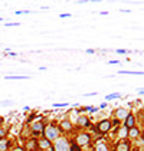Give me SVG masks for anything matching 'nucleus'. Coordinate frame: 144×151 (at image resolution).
<instances>
[{
    "mask_svg": "<svg viewBox=\"0 0 144 151\" xmlns=\"http://www.w3.org/2000/svg\"><path fill=\"white\" fill-rule=\"evenodd\" d=\"M42 137H45L48 141H51L53 144L61 137V130H59V127L55 122H51V124L45 125V130H43V135Z\"/></svg>",
    "mask_w": 144,
    "mask_h": 151,
    "instance_id": "f257e3e1",
    "label": "nucleus"
},
{
    "mask_svg": "<svg viewBox=\"0 0 144 151\" xmlns=\"http://www.w3.org/2000/svg\"><path fill=\"white\" fill-rule=\"evenodd\" d=\"M78 147H88L91 144V135L88 132H79L75 135V141H73Z\"/></svg>",
    "mask_w": 144,
    "mask_h": 151,
    "instance_id": "f03ea898",
    "label": "nucleus"
},
{
    "mask_svg": "<svg viewBox=\"0 0 144 151\" xmlns=\"http://www.w3.org/2000/svg\"><path fill=\"white\" fill-rule=\"evenodd\" d=\"M69 145H71V141L66 137H59L52 144V147H53L55 151H69Z\"/></svg>",
    "mask_w": 144,
    "mask_h": 151,
    "instance_id": "7ed1b4c3",
    "label": "nucleus"
},
{
    "mask_svg": "<svg viewBox=\"0 0 144 151\" xmlns=\"http://www.w3.org/2000/svg\"><path fill=\"white\" fill-rule=\"evenodd\" d=\"M112 130V127H111V121L109 119H102V121H100L98 124H97V127H95V131L97 132H100V134H108L109 131Z\"/></svg>",
    "mask_w": 144,
    "mask_h": 151,
    "instance_id": "20e7f679",
    "label": "nucleus"
},
{
    "mask_svg": "<svg viewBox=\"0 0 144 151\" xmlns=\"http://www.w3.org/2000/svg\"><path fill=\"white\" fill-rule=\"evenodd\" d=\"M43 130H45V124L42 121H35L30 124V131L33 138H36L37 135H43Z\"/></svg>",
    "mask_w": 144,
    "mask_h": 151,
    "instance_id": "39448f33",
    "label": "nucleus"
},
{
    "mask_svg": "<svg viewBox=\"0 0 144 151\" xmlns=\"http://www.w3.org/2000/svg\"><path fill=\"white\" fill-rule=\"evenodd\" d=\"M114 117H115V119L117 121H120V122H123L127 117H128V114H130V111H128V108H125V107H118V108H115L114 110Z\"/></svg>",
    "mask_w": 144,
    "mask_h": 151,
    "instance_id": "423d86ee",
    "label": "nucleus"
},
{
    "mask_svg": "<svg viewBox=\"0 0 144 151\" xmlns=\"http://www.w3.org/2000/svg\"><path fill=\"white\" fill-rule=\"evenodd\" d=\"M76 125H78L79 128H89V127H91V119H89V117L81 114V115L78 117V119H76Z\"/></svg>",
    "mask_w": 144,
    "mask_h": 151,
    "instance_id": "0eeeda50",
    "label": "nucleus"
},
{
    "mask_svg": "<svg viewBox=\"0 0 144 151\" xmlns=\"http://www.w3.org/2000/svg\"><path fill=\"white\" fill-rule=\"evenodd\" d=\"M133 145H131V141L128 140H120L115 145V150L114 151H131Z\"/></svg>",
    "mask_w": 144,
    "mask_h": 151,
    "instance_id": "6e6552de",
    "label": "nucleus"
},
{
    "mask_svg": "<svg viewBox=\"0 0 144 151\" xmlns=\"http://www.w3.org/2000/svg\"><path fill=\"white\" fill-rule=\"evenodd\" d=\"M141 135H143V134H141V130H140L138 127H133V128H130V130H128V134H127V140H128V141H133V140H138Z\"/></svg>",
    "mask_w": 144,
    "mask_h": 151,
    "instance_id": "1a4fd4ad",
    "label": "nucleus"
},
{
    "mask_svg": "<svg viewBox=\"0 0 144 151\" xmlns=\"http://www.w3.org/2000/svg\"><path fill=\"white\" fill-rule=\"evenodd\" d=\"M137 119H136V115L133 112L128 114V117L123 121V127H125L127 130H130V128H133V127H137V122H136Z\"/></svg>",
    "mask_w": 144,
    "mask_h": 151,
    "instance_id": "9d476101",
    "label": "nucleus"
},
{
    "mask_svg": "<svg viewBox=\"0 0 144 151\" xmlns=\"http://www.w3.org/2000/svg\"><path fill=\"white\" fill-rule=\"evenodd\" d=\"M51 147H52V143L48 141L45 137L37 138V150L39 151H45V150H48V148H51Z\"/></svg>",
    "mask_w": 144,
    "mask_h": 151,
    "instance_id": "9b49d317",
    "label": "nucleus"
},
{
    "mask_svg": "<svg viewBox=\"0 0 144 151\" xmlns=\"http://www.w3.org/2000/svg\"><path fill=\"white\" fill-rule=\"evenodd\" d=\"M58 127H59L61 132H62V131H64V132H69V131H72V128H73V127H72V122L68 119V118L62 119V121L59 122V125H58Z\"/></svg>",
    "mask_w": 144,
    "mask_h": 151,
    "instance_id": "f8f14e48",
    "label": "nucleus"
},
{
    "mask_svg": "<svg viewBox=\"0 0 144 151\" xmlns=\"http://www.w3.org/2000/svg\"><path fill=\"white\" fill-rule=\"evenodd\" d=\"M115 134H117V137H118L120 140H127V134H128V130H127L125 127L120 125V127L115 130Z\"/></svg>",
    "mask_w": 144,
    "mask_h": 151,
    "instance_id": "ddd939ff",
    "label": "nucleus"
},
{
    "mask_svg": "<svg viewBox=\"0 0 144 151\" xmlns=\"http://www.w3.org/2000/svg\"><path fill=\"white\" fill-rule=\"evenodd\" d=\"M25 148H26V151H30V150H35V148H37V138L30 137V138L25 143Z\"/></svg>",
    "mask_w": 144,
    "mask_h": 151,
    "instance_id": "4468645a",
    "label": "nucleus"
},
{
    "mask_svg": "<svg viewBox=\"0 0 144 151\" xmlns=\"http://www.w3.org/2000/svg\"><path fill=\"white\" fill-rule=\"evenodd\" d=\"M94 151H111V150H109V145H108L107 141H100V143L95 144Z\"/></svg>",
    "mask_w": 144,
    "mask_h": 151,
    "instance_id": "2eb2a0df",
    "label": "nucleus"
},
{
    "mask_svg": "<svg viewBox=\"0 0 144 151\" xmlns=\"http://www.w3.org/2000/svg\"><path fill=\"white\" fill-rule=\"evenodd\" d=\"M10 150V140L9 138H0V151Z\"/></svg>",
    "mask_w": 144,
    "mask_h": 151,
    "instance_id": "dca6fc26",
    "label": "nucleus"
},
{
    "mask_svg": "<svg viewBox=\"0 0 144 151\" xmlns=\"http://www.w3.org/2000/svg\"><path fill=\"white\" fill-rule=\"evenodd\" d=\"M30 76H28V75H6L4 76V79H29Z\"/></svg>",
    "mask_w": 144,
    "mask_h": 151,
    "instance_id": "f3484780",
    "label": "nucleus"
},
{
    "mask_svg": "<svg viewBox=\"0 0 144 151\" xmlns=\"http://www.w3.org/2000/svg\"><path fill=\"white\" fill-rule=\"evenodd\" d=\"M121 97V94L120 92H114V94H109L105 97V101H111V99H117V98H120Z\"/></svg>",
    "mask_w": 144,
    "mask_h": 151,
    "instance_id": "a211bd4d",
    "label": "nucleus"
},
{
    "mask_svg": "<svg viewBox=\"0 0 144 151\" xmlns=\"http://www.w3.org/2000/svg\"><path fill=\"white\" fill-rule=\"evenodd\" d=\"M118 74L121 75H143V72H133V71H118Z\"/></svg>",
    "mask_w": 144,
    "mask_h": 151,
    "instance_id": "6ab92c4d",
    "label": "nucleus"
},
{
    "mask_svg": "<svg viewBox=\"0 0 144 151\" xmlns=\"http://www.w3.org/2000/svg\"><path fill=\"white\" fill-rule=\"evenodd\" d=\"M69 151H84L81 147H78L73 141H71V145H69Z\"/></svg>",
    "mask_w": 144,
    "mask_h": 151,
    "instance_id": "aec40b11",
    "label": "nucleus"
},
{
    "mask_svg": "<svg viewBox=\"0 0 144 151\" xmlns=\"http://www.w3.org/2000/svg\"><path fill=\"white\" fill-rule=\"evenodd\" d=\"M68 105H69L68 102H55V104H53L55 108H65V107H68Z\"/></svg>",
    "mask_w": 144,
    "mask_h": 151,
    "instance_id": "412c9836",
    "label": "nucleus"
},
{
    "mask_svg": "<svg viewBox=\"0 0 144 151\" xmlns=\"http://www.w3.org/2000/svg\"><path fill=\"white\" fill-rule=\"evenodd\" d=\"M6 134H7V131L0 127V138H6Z\"/></svg>",
    "mask_w": 144,
    "mask_h": 151,
    "instance_id": "4be33fe9",
    "label": "nucleus"
},
{
    "mask_svg": "<svg viewBox=\"0 0 144 151\" xmlns=\"http://www.w3.org/2000/svg\"><path fill=\"white\" fill-rule=\"evenodd\" d=\"M137 144L140 145V148H143V145H144V138H143V135H141V137L137 140Z\"/></svg>",
    "mask_w": 144,
    "mask_h": 151,
    "instance_id": "5701e85b",
    "label": "nucleus"
},
{
    "mask_svg": "<svg viewBox=\"0 0 144 151\" xmlns=\"http://www.w3.org/2000/svg\"><path fill=\"white\" fill-rule=\"evenodd\" d=\"M23 13L28 14V13H30V10H23V12L22 10H17V12H15V14H23Z\"/></svg>",
    "mask_w": 144,
    "mask_h": 151,
    "instance_id": "b1692460",
    "label": "nucleus"
},
{
    "mask_svg": "<svg viewBox=\"0 0 144 151\" xmlns=\"http://www.w3.org/2000/svg\"><path fill=\"white\" fill-rule=\"evenodd\" d=\"M59 17L61 19H65V17H71V14L69 13H64V14H59Z\"/></svg>",
    "mask_w": 144,
    "mask_h": 151,
    "instance_id": "393cba45",
    "label": "nucleus"
},
{
    "mask_svg": "<svg viewBox=\"0 0 144 151\" xmlns=\"http://www.w3.org/2000/svg\"><path fill=\"white\" fill-rule=\"evenodd\" d=\"M20 23H6V28H10V26H19Z\"/></svg>",
    "mask_w": 144,
    "mask_h": 151,
    "instance_id": "a878e982",
    "label": "nucleus"
},
{
    "mask_svg": "<svg viewBox=\"0 0 144 151\" xmlns=\"http://www.w3.org/2000/svg\"><path fill=\"white\" fill-rule=\"evenodd\" d=\"M109 65H120V61H109Z\"/></svg>",
    "mask_w": 144,
    "mask_h": 151,
    "instance_id": "bb28decb",
    "label": "nucleus"
},
{
    "mask_svg": "<svg viewBox=\"0 0 144 151\" xmlns=\"http://www.w3.org/2000/svg\"><path fill=\"white\" fill-rule=\"evenodd\" d=\"M0 105H1V107H7V105H10V101H4V102H1Z\"/></svg>",
    "mask_w": 144,
    "mask_h": 151,
    "instance_id": "cd10ccee",
    "label": "nucleus"
},
{
    "mask_svg": "<svg viewBox=\"0 0 144 151\" xmlns=\"http://www.w3.org/2000/svg\"><path fill=\"white\" fill-rule=\"evenodd\" d=\"M117 53H128L127 50H124V49H118V50H115Z\"/></svg>",
    "mask_w": 144,
    "mask_h": 151,
    "instance_id": "c85d7f7f",
    "label": "nucleus"
},
{
    "mask_svg": "<svg viewBox=\"0 0 144 151\" xmlns=\"http://www.w3.org/2000/svg\"><path fill=\"white\" fill-rule=\"evenodd\" d=\"M87 53H89V55L92 53V55H94V53H95V50H94V49H87Z\"/></svg>",
    "mask_w": 144,
    "mask_h": 151,
    "instance_id": "c756f323",
    "label": "nucleus"
},
{
    "mask_svg": "<svg viewBox=\"0 0 144 151\" xmlns=\"http://www.w3.org/2000/svg\"><path fill=\"white\" fill-rule=\"evenodd\" d=\"M92 95H97V92H91V94H85L84 97H92Z\"/></svg>",
    "mask_w": 144,
    "mask_h": 151,
    "instance_id": "7c9ffc66",
    "label": "nucleus"
},
{
    "mask_svg": "<svg viewBox=\"0 0 144 151\" xmlns=\"http://www.w3.org/2000/svg\"><path fill=\"white\" fill-rule=\"evenodd\" d=\"M100 108H101V110H104V108H107V102H102V104H101V107H100Z\"/></svg>",
    "mask_w": 144,
    "mask_h": 151,
    "instance_id": "2f4dec72",
    "label": "nucleus"
},
{
    "mask_svg": "<svg viewBox=\"0 0 144 151\" xmlns=\"http://www.w3.org/2000/svg\"><path fill=\"white\" fill-rule=\"evenodd\" d=\"M45 151H55V150H53V147H51V148H48V150H45Z\"/></svg>",
    "mask_w": 144,
    "mask_h": 151,
    "instance_id": "473e14b6",
    "label": "nucleus"
},
{
    "mask_svg": "<svg viewBox=\"0 0 144 151\" xmlns=\"http://www.w3.org/2000/svg\"><path fill=\"white\" fill-rule=\"evenodd\" d=\"M1 122H3V118H1V117H0V124H1Z\"/></svg>",
    "mask_w": 144,
    "mask_h": 151,
    "instance_id": "72a5a7b5",
    "label": "nucleus"
},
{
    "mask_svg": "<svg viewBox=\"0 0 144 151\" xmlns=\"http://www.w3.org/2000/svg\"><path fill=\"white\" fill-rule=\"evenodd\" d=\"M30 151H39V150H37V148H35V150H30Z\"/></svg>",
    "mask_w": 144,
    "mask_h": 151,
    "instance_id": "f704fd0d",
    "label": "nucleus"
},
{
    "mask_svg": "<svg viewBox=\"0 0 144 151\" xmlns=\"http://www.w3.org/2000/svg\"><path fill=\"white\" fill-rule=\"evenodd\" d=\"M1 20H3V19H1V17H0V22H1Z\"/></svg>",
    "mask_w": 144,
    "mask_h": 151,
    "instance_id": "c9c22d12",
    "label": "nucleus"
},
{
    "mask_svg": "<svg viewBox=\"0 0 144 151\" xmlns=\"http://www.w3.org/2000/svg\"><path fill=\"white\" fill-rule=\"evenodd\" d=\"M111 151H114V150H111Z\"/></svg>",
    "mask_w": 144,
    "mask_h": 151,
    "instance_id": "e433bc0d",
    "label": "nucleus"
}]
</instances>
